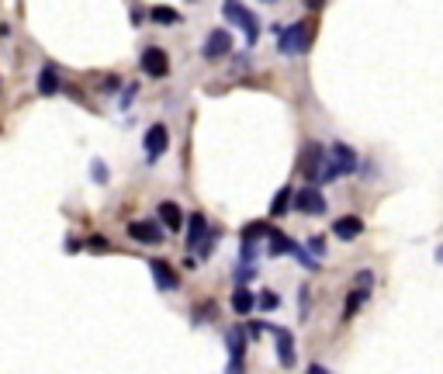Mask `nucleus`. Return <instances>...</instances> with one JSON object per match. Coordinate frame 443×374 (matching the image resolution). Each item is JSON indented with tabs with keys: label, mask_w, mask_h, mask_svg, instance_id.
<instances>
[{
	"label": "nucleus",
	"mask_w": 443,
	"mask_h": 374,
	"mask_svg": "<svg viewBox=\"0 0 443 374\" xmlns=\"http://www.w3.org/2000/svg\"><path fill=\"white\" fill-rule=\"evenodd\" d=\"M354 170H357V153H354L350 146L336 142V146H332V156H329V163H325L323 180H336V177H343V173H354Z\"/></svg>",
	"instance_id": "f257e3e1"
},
{
	"label": "nucleus",
	"mask_w": 443,
	"mask_h": 374,
	"mask_svg": "<svg viewBox=\"0 0 443 374\" xmlns=\"http://www.w3.org/2000/svg\"><path fill=\"white\" fill-rule=\"evenodd\" d=\"M308 42H312V25L298 21V25H291V28L281 32V52L284 56H301L308 49Z\"/></svg>",
	"instance_id": "f03ea898"
},
{
	"label": "nucleus",
	"mask_w": 443,
	"mask_h": 374,
	"mask_svg": "<svg viewBox=\"0 0 443 374\" xmlns=\"http://www.w3.org/2000/svg\"><path fill=\"white\" fill-rule=\"evenodd\" d=\"M325 163H329L325 149L319 146V142H308V146H305V153H301V173H305V177L316 184V180H323Z\"/></svg>",
	"instance_id": "7ed1b4c3"
},
{
	"label": "nucleus",
	"mask_w": 443,
	"mask_h": 374,
	"mask_svg": "<svg viewBox=\"0 0 443 374\" xmlns=\"http://www.w3.org/2000/svg\"><path fill=\"white\" fill-rule=\"evenodd\" d=\"M222 14H225L229 21H236L242 32H246V39H249V42H256V35H260V21H256V14H253V11H246L242 4H225V7H222Z\"/></svg>",
	"instance_id": "20e7f679"
},
{
	"label": "nucleus",
	"mask_w": 443,
	"mask_h": 374,
	"mask_svg": "<svg viewBox=\"0 0 443 374\" xmlns=\"http://www.w3.org/2000/svg\"><path fill=\"white\" fill-rule=\"evenodd\" d=\"M294 208H298V211H305V215H323V211H325L323 191H316V187H301V191L294 194Z\"/></svg>",
	"instance_id": "39448f33"
},
{
	"label": "nucleus",
	"mask_w": 443,
	"mask_h": 374,
	"mask_svg": "<svg viewBox=\"0 0 443 374\" xmlns=\"http://www.w3.org/2000/svg\"><path fill=\"white\" fill-rule=\"evenodd\" d=\"M229 52H232V39H229V32L215 28V32L204 39V59H222V56H229Z\"/></svg>",
	"instance_id": "423d86ee"
},
{
	"label": "nucleus",
	"mask_w": 443,
	"mask_h": 374,
	"mask_svg": "<svg viewBox=\"0 0 443 374\" xmlns=\"http://www.w3.org/2000/svg\"><path fill=\"white\" fill-rule=\"evenodd\" d=\"M142 70H146L149 77H166V73H170V59H166V52L156 49V45L146 49V52H142Z\"/></svg>",
	"instance_id": "0eeeda50"
},
{
	"label": "nucleus",
	"mask_w": 443,
	"mask_h": 374,
	"mask_svg": "<svg viewBox=\"0 0 443 374\" xmlns=\"http://www.w3.org/2000/svg\"><path fill=\"white\" fill-rule=\"evenodd\" d=\"M166 146H170V132H166V125H153V128L146 132V156L156 160V156L166 153Z\"/></svg>",
	"instance_id": "6e6552de"
},
{
	"label": "nucleus",
	"mask_w": 443,
	"mask_h": 374,
	"mask_svg": "<svg viewBox=\"0 0 443 374\" xmlns=\"http://www.w3.org/2000/svg\"><path fill=\"white\" fill-rule=\"evenodd\" d=\"M128 236L139 239V243H153V247H156L163 239V229L156 222H132V225H128Z\"/></svg>",
	"instance_id": "1a4fd4ad"
},
{
	"label": "nucleus",
	"mask_w": 443,
	"mask_h": 374,
	"mask_svg": "<svg viewBox=\"0 0 443 374\" xmlns=\"http://www.w3.org/2000/svg\"><path fill=\"white\" fill-rule=\"evenodd\" d=\"M332 232H336L339 239H357V236L363 232V222L357 218V215H343V218L332 222Z\"/></svg>",
	"instance_id": "9d476101"
},
{
	"label": "nucleus",
	"mask_w": 443,
	"mask_h": 374,
	"mask_svg": "<svg viewBox=\"0 0 443 374\" xmlns=\"http://www.w3.org/2000/svg\"><path fill=\"white\" fill-rule=\"evenodd\" d=\"M149 267H153V274H156V285H160L163 291H177V288H180V278L173 274V267H170V263H163V260H153Z\"/></svg>",
	"instance_id": "9b49d317"
},
{
	"label": "nucleus",
	"mask_w": 443,
	"mask_h": 374,
	"mask_svg": "<svg viewBox=\"0 0 443 374\" xmlns=\"http://www.w3.org/2000/svg\"><path fill=\"white\" fill-rule=\"evenodd\" d=\"M277 336V357H281L284 368H294V339H291V332L287 330H274Z\"/></svg>",
	"instance_id": "f8f14e48"
},
{
	"label": "nucleus",
	"mask_w": 443,
	"mask_h": 374,
	"mask_svg": "<svg viewBox=\"0 0 443 374\" xmlns=\"http://www.w3.org/2000/svg\"><path fill=\"white\" fill-rule=\"evenodd\" d=\"M242 336H246L242 330L229 332V350H232V368H229V374H242Z\"/></svg>",
	"instance_id": "ddd939ff"
},
{
	"label": "nucleus",
	"mask_w": 443,
	"mask_h": 374,
	"mask_svg": "<svg viewBox=\"0 0 443 374\" xmlns=\"http://www.w3.org/2000/svg\"><path fill=\"white\" fill-rule=\"evenodd\" d=\"M204 229H208V222H204V215H191V229H187V247H201L204 239Z\"/></svg>",
	"instance_id": "4468645a"
},
{
	"label": "nucleus",
	"mask_w": 443,
	"mask_h": 374,
	"mask_svg": "<svg viewBox=\"0 0 443 374\" xmlns=\"http://www.w3.org/2000/svg\"><path fill=\"white\" fill-rule=\"evenodd\" d=\"M160 218L166 222V229H180V222H184V215H180L177 201H163V205H160Z\"/></svg>",
	"instance_id": "2eb2a0df"
},
{
	"label": "nucleus",
	"mask_w": 443,
	"mask_h": 374,
	"mask_svg": "<svg viewBox=\"0 0 443 374\" xmlns=\"http://www.w3.org/2000/svg\"><path fill=\"white\" fill-rule=\"evenodd\" d=\"M39 90L45 94V97L59 90V73H56V66H45V70H42V77H39Z\"/></svg>",
	"instance_id": "dca6fc26"
},
{
	"label": "nucleus",
	"mask_w": 443,
	"mask_h": 374,
	"mask_svg": "<svg viewBox=\"0 0 443 374\" xmlns=\"http://www.w3.org/2000/svg\"><path fill=\"white\" fill-rule=\"evenodd\" d=\"M253 305H256V298H253V291L236 288V294H232V308H236L239 316H246V312H249Z\"/></svg>",
	"instance_id": "f3484780"
},
{
	"label": "nucleus",
	"mask_w": 443,
	"mask_h": 374,
	"mask_svg": "<svg viewBox=\"0 0 443 374\" xmlns=\"http://www.w3.org/2000/svg\"><path fill=\"white\" fill-rule=\"evenodd\" d=\"M270 253L274 256H284V253H294V243L284 236V232H270Z\"/></svg>",
	"instance_id": "a211bd4d"
},
{
	"label": "nucleus",
	"mask_w": 443,
	"mask_h": 374,
	"mask_svg": "<svg viewBox=\"0 0 443 374\" xmlns=\"http://www.w3.org/2000/svg\"><path fill=\"white\" fill-rule=\"evenodd\" d=\"M260 236H270V229H267L263 222H256V225H246V229H242V243H246V247H253V239H260Z\"/></svg>",
	"instance_id": "6ab92c4d"
},
{
	"label": "nucleus",
	"mask_w": 443,
	"mask_h": 374,
	"mask_svg": "<svg viewBox=\"0 0 443 374\" xmlns=\"http://www.w3.org/2000/svg\"><path fill=\"white\" fill-rule=\"evenodd\" d=\"M363 301H367V291H354V294H350V298H347V308H343V319H350V316H354V312H357V308H361Z\"/></svg>",
	"instance_id": "aec40b11"
},
{
	"label": "nucleus",
	"mask_w": 443,
	"mask_h": 374,
	"mask_svg": "<svg viewBox=\"0 0 443 374\" xmlns=\"http://www.w3.org/2000/svg\"><path fill=\"white\" fill-rule=\"evenodd\" d=\"M153 18H156L160 25H173V21H180V14H177L173 7H153Z\"/></svg>",
	"instance_id": "412c9836"
},
{
	"label": "nucleus",
	"mask_w": 443,
	"mask_h": 374,
	"mask_svg": "<svg viewBox=\"0 0 443 374\" xmlns=\"http://www.w3.org/2000/svg\"><path fill=\"white\" fill-rule=\"evenodd\" d=\"M287 201H291V187H281L277 198H274V205H270V215H281L284 208H287Z\"/></svg>",
	"instance_id": "4be33fe9"
},
{
	"label": "nucleus",
	"mask_w": 443,
	"mask_h": 374,
	"mask_svg": "<svg viewBox=\"0 0 443 374\" xmlns=\"http://www.w3.org/2000/svg\"><path fill=\"white\" fill-rule=\"evenodd\" d=\"M260 305H263V308H277V305H281V298H277L274 291H263V294H260Z\"/></svg>",
	"instance_id": "5701e85b"
},
{
	"label": "nucleus",
	"mask_w": 443,
	"mask_h": 374,
	"mask_svg": "<svg viewBox=\"0 0 443 374\" xmlns=\"http://www.w3.org/2000/svg\"><path fill=\"white\" fill-rule=\"evenodd\" d=\"M308 249L316 253V256H323L325 253V243H323V236H316V239H308Z\"/></svg>",
	"instance_id": "b1692460"
},
{
	"label": "nucleus",
	"mask_w": 443,
	"mask_h": 374,
	"mask_svg": "<svg viewBox=\"0 0 443 374\" xmlns=\"http://www.w3.org/2000/svg\"><path fill=\"white\" fill-rule=\"evenodd\" d=\"M90 249H97V253H104V249H108V243H104L101 236H94V239H90Z\"/></svg>",
	"instance_id": "393cba45"
},
{
	"label": "nucleus",
	"mask_w": 443,
	"mask_h": 374,
	"mask_svg": "<svg viewBox=\"0 0 443 374\" xmlns=\"http://www.w3.org/2000/svg\"><path fill=\"white\" fill-rule=\"evenodd\" d=\"M308 374H329V371H325V368H319V364H312V368H308Z\"/></svg>",
	"instance_id": "a878e982"
},
{
	"label": "nucleus",
	"mask_w": 443,
	"mask_h": 374,
	"mask_svg": "<svg viewBox=\"0 0 443 374\" xmlns=\"http://www.w3.org/2000/svg\"><path fill=\"white\" fill-rule=\"evenodd\" d=\"M437 260H440V263H443V247H440V249H437Z\"/></svg>",
	"instance_id": "bb28decb"
}]
</instances>
